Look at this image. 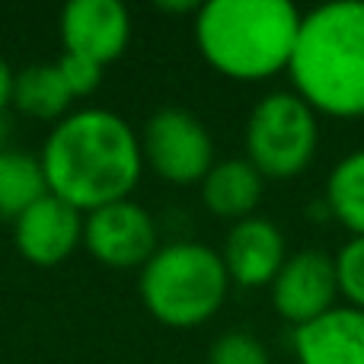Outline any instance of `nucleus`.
Segmentation results:
<instances>
[{"label":"nucleus","instance_id":"nucleus-1","mask_svg":"<svg viewBox=\"0 0 364 364\" xmlns=\"http://www.w3.org/2000/svg\"><path fill=\"white\" fill-rule=\"evenodd\" d=\"M38 160L48 192L80 214L132 198L144 173L141 138L109 109H77L55 122Z\"/></svg>","mask_w":364,"mask_h":364},{"label":"nucleus","instance_id":"nucleus-2","mask_svg":"<svg viewBox=\"0 0 364 364\" xmlns=\"http://www.w3.org/2000/svg\"><path fill=\"white\" fill-rule=\"evenodd\" d=\"M288 74L316 115L364 119V0L304 13Z\"/></svg>","mask_w":364,"mask_h":364},{"label":"nucleus","instance_id":"nucleus-3","mask_svg":"<svg viewBox=\"0 0 364 364\" xmlns=\"http://www.w3.org/2000/svg\"><path fill=\"white\" fill-rule=\"evenodd\" d=\"M301 19L288 0H208L195 13V45L230 80H269L288 70Z\"/></svg>","mask_w":364,"mask_h":364},{"label":"nucleus","instance_id":"nucleus-4","mask_svg":"<svg viewBox=\"0 0 364 364\" xmlns=\"http://www.w3.org/2000/svg\"><path fill=\"white\" fill-rule=\"evenodd\" d=\"M141 304L170 329L208 323L227 301L230 275L218 250L198 240H176L154 252L138 278Z\"/></svg>","mask_w":364,"mask_h":364},{"label":"nucleus","instance_id":"nucleus-5","mask_svg":"<svg viewBox=\"0 0 364 364\" xmlns=\"http://www.w3.org/2000/svg\"><path fill=\"white\" fill-rule=\"evenodd\" d=\"M243 144L246 160L262 173V179H294L314 160L320 122L294 90H275L252 106Z\"/></svg>","mask_w":364,"mask_h":364},{"label":"nucleus","instance_id":"nucleus-6","mask_svg":"<svg viewBox=\"0 0 364 364\" xmlns=\"http://www.w3.org/2000/svg\"><path fill=\"white\" fill-rule=\"evenodd\" d=\"M144 166L173 186H201L214 166V141L205 122L186 109H160L141 132Z\"/></svg>","mask_w":364,"mask_h":364},{"label":"nucleus","instance_id":"nucleus-7","mask_svg":"<svg viewBox=\"0 0 364 364\" xmlns=\"http://www.w3.org/2000/svg\"><path fill=\"white\" fill-rule=\"evenodd\" d=\"M83 246L109 269H144L160 250L157 220L134 198L83 214Z\"/></svg>","mask_w":364,"mask_h":364},{"label":"nucleus","instance_id":"nucleus-8","mask_svg":"<svg viewBox=\"0 0 364 364\" xmlns=\"http://www.w3.org/2000/svg\"><path fill=\"white\" fill-rule=\"evenodd\" d=\"M272 307L282 320L304 326L316 316L329 314L339 297L336 282V259L323 250H301L284 259L282 272L269 284Z\"/></svg>","mask_w":364,"mask_h":364},{"label":"nucleus","instance_id":"nucleus-9","mask_svg":"<svg viewBox=\"0 0 364 364\" xmlns=\"http://www.w3.org/2000/svg\"><path fill=\"white\" fill-rule=\"evenodd\" d=\"M13 243L29 265L55 269L83 243V214L48 192L13 220Z\"/></svg>","mask_w":364,"mask_h":364},{"label":"nucleus","instance_id":"nucleus-10","mask_svg":"<svg viewBox=\"0 0 364 364\" xmlns=\"http://www.w3.org/2000/svg\"><path fill=\"white\" fill-rule=\"evenodd\" d=\"M64 55L112 64L132 42V16L122 0H70L61 10Z\"/></svg>","mask_w":364,"mask_h":364},{"label":"nucleus","instance_id":"nucleus-11","mask_svg":"<svg viewBox=\"0 0 364 364\" xmlns=\"http://www.w3.org/2000/svg\"><path fill=\"white\" fill-rule=\"evenodd\" d=\"M224 269L230 275V284L240 288H265L275 282L282 272L284 259H288V246H284V233L278 230L275 220L252 214L246 220H237L224 240Z\"/></svg>","mask_w":364,"mask_h":364},{"label":"nucleus","instance_id":"nucleus-12","mask_svg":"<svg viewBox=\"0 0 364 364\" xmlns=\"http://www.w3.org/2000/svg\"><path fill=\"white\" fill-rule=\"evenodd\" d=\"M297 364H364V310L333 307L294 329Z\"/></svg>","mask_w":364,"mask_h":364},{"label":"nucleus","instance_id":"nucleus-13","mask_svg":"<svg viewBox=\"0 0 364 364\" xmlns=\"http://www.w3.org/2000/svg\"><path fill=\"white\" fill-rule=\"evenodd\" d=\"M265 179L246 157L220 160L211 166L205 179H201V198H205L208 211L227 220H246L256 214L259 198H262Z\"/></svg>","mask_w":364,"mask_h":364},{"label":"nucleus","instance_id":"nucleus-14","mask_svg":"<svg viewBox=\"0 0 364 364\" xmlns=\"http://www.w3.org/2000/svg\"><path fill=\"white\" fill-rule=\"evenodd\" d=\"M70 96L58 64H32V68L16 70L13 77V102L23 115H32L38 122H61L68 115Z\"/></svg>","mask_w":364,"mask_h":364},{"label":"nucleus","instance_id":"nucleus-15","mask_svg":"<svg viewBox=\"0 0 364 364\" xmlns=\"http://www.w3.org/2000/svg\"><path fill=\"white\" fill-rule=\"evenodd\" d=\"M323 205L352 237H364V147L348 151L329 170Z\"/></svg>","mask_w":364,"mask_h":364},{"label":"nucleus","instance_id":"nucleus-16","mask_svg":"<svg viewBox=\"0 0 364 364\" xmlns=\"http://www.w3.org/2000/svg\"><path fill=\"white\" fill-rule=\"evenodd\" d=\"M48 195L42 160L23 151H0V214L16 220L26 208Z\"/></svg>","mask_w":364,"mask_h":364},{"label":"nucleus","instance_id":"nucleus-17","mask_svg":"<svg viewBox=\"0 0 364 364\" xmlns=\"http://www.w3.org/2000/svg\"><path fill=\"white\" fill-rule=\"evenodd\" d=\"M336 282L348 307L364 310V237H352L336 252Z\"/></svg>","mask_w":364,"mask_h":364},{"label":"nucleus","instance_id":"nucleus-18","mask_svg":"<svg viewBox=\"0 0 364 364\" xmlns=\"http://www.w3.org/2000/svg\"><path fill=\"white\" fill-rule=\"evenodd\" d=\"M208 364H272L269 348L250 333H224L214 339Z\"/></svg>","mask_w":364,"mask_h":364},{"label":"nucleus","instance_id":"nucleus-19","mask_svg":"<svg viewBox=\"0 0 364 364\" xmlns=\"http://www.w3.org/2000/svg\"><path fill=\"white\" fill-rule=\"evenodd\" d=\"M58 70H61V77L74 100H83V96L96 93L102 83V64L90 61V58H80V55H61Z\"/></svg>","mask_w":364,"mask_h":364},{"label":"nucleus","instance_id":"nucleus-20","mask_svg":"<svg viewBox=\"0 0 364 364\" xmlns=\"http://www.w3.org/2000/svg\"><path fill=\"white\" fill-rule=\"evenodd\" d=\"M13 68L4 61V55H0V115H4V109L13 102Z\"/></svg>","mask_w":364,"mask_h":364},{"label":"nucleus","instance_id":"nucleus-21","mask_svg":"<svg viewBox=\"0 0 364 364\" xmlns=\"http://www.w3.org/2000/svg\"><path fill=\"white\" fill-rule=\"evenodd\" d=\"M198 6L201 4H188V0H160L157 4V10H166V13H198Z\"/></svg>","mask_w":364,"mask_h":364}]
</instances>
